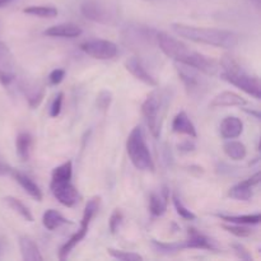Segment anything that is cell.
Instances as JSON below:
<instances>
[{"label": "cell", "instance_id": "484cf974", "mask_svg": "<svg viewBox=\"0 0 261 261\" xmlns=\"http://www.w3.org/2000/svg\"><path fill=\"white\" fill-rule=\"evenodd\" d=\"M223 150L228 158L233 161H241L246 157L247 149L245 147L244 143L239 142V140L229 139L224 143Z\"/></svg>", "mask_w": 261, "mask_h": 261}, {"label": "cell", "instance_id": "1f68e13d", "mask_svg": "<svg viewBox=\"0 0 261 261\" xmlns=\"http://www.w3.org/2000/svg\"><path fill=\"white\" fill-rule=\"evenodd\" d=\"M223 228L226 229L227 232H229L231 234H233V236L241 237V239H244V237H250L254 233V231H252L251 228H249V227L245 226V224L231 223V226L223 224Z\"/></svg>", "mask_w": 261, "mask_h": 261}, {"label": "cell", "instance_id": "7402d4cb", "mask_svg": "<svg viewBox=\"0 0 261 261\" xmlns=\"http://www.w3.org/2000/svg\"><path fill=\"white\" fill-rule=\"evenodd\" d=\"M19 249L22 254V259L24 261H42L43 256L40 249L32 239L27 236H22L19 239Z\"/></svg>", "mask_w": 261, "mask_h": 261}, {"label": "cell", "instance_id": "9c48e42d", "mask_svg": "<svg viewBox=\"0 0 261 261\" xmlns=\"http://www.w3.org/2000/svg\"><path fill=\"white\" fill-rule=\"evenodd\" d=\"M17 78V65L14 56L7 43L0 41V84L9 87Z\"/></svg>", "mask_w": 261, "mask_h": 261}, {"label": "cell", "instance_id": "8fae6325", "mask_svg": "<svg viewBox=\"0 0 261 261\" xmlns=\"http://www.w3.org/2000/svg\"><path fill=\"white\" fill-rule=\"evenodd\" d=\"M260 182V172H256L249 177L247 180L241 181L232 186L228 191L229 198L234 199L239 201H249L254 196V188L259 185Z\"/></svg>", "mask_w": 261, "mask_h": 261}, {"label": "cell", "instance_id": "6da1fadb", "mask_svg": "<svg viewBox=\"0 0 261 261\" xmlns=\"http://www.w3.org/2000/svg\"><path fill=\"white\" fill-rule=\"evenodd\" d=\"M155 42L167 58L172 59L176 63L191 66L205 75H216L218 73V64L213 59L191 50L189 46L178 41L176 37L166 32H155Z\"/></svg>", "mask_w": 261, "mask_h": 261}, {"label": "cell", "instance_id": "ba28073f", "mask_svg": "<svg viewBox=\"0 0 261 261\" xmlns=\"http://www.w3.org/2000/svg\"><path fill=\"white\" fill-rule=\"evenodd\" d=\"M81 50L87 55L98 60H109L119 53L116 43L109 40H88L81 43Z\"/></svg>", "mask_w": 261, "mask_h": 261}, {"label": "cell", "instance_id": "30bf717a", "mask_svg": "<svg viewBox=\"0 0 261 261\" xmlns=\"http://www.w3.org/2000/svg\"><path fill=\"white\" fill-rule=\"evenodd\" d=\"M176 70H177L178 76H180L181 82L184 83L190 96H196L205 88V82L200 78V75H199L200 71H198L196 69L177 63L176 64Z\"/></svg>", "mask_w": 261, "mask_h": 261}, {"label": "cell", "instance_id": "7bdbcfd3", "mask_svg": "<svg viewBox=\"0 0 261 261\" xmlns=\"http://www.w3.org/2000/svg\"><path fill=\"white\" fill-rule=\"evenodd\" d=\"M250 2L255 3V5H256V7H259V4H260V0H250Z\"/></svg>", "mask_w": 261, "mask_h": 261}, {"label": "cell", "instance_id": "44dd1931", "mask_svg": "<svg viewBox=\"0 0 261 261\" xmlns=\"http://www.w3.org/2000/svg\"><path fill=\"white\" fill-rule=\"evenodd\" d=\"M172 130L176 134L188 135V137L193 138V139H195L198 137L195 125L193 124V121H191L190 117L188 116V114L185 111H180L173 117Z\"/></svg>", "mask_w": 261, "mask_h": 261}, {"label": "cell", "instance_id": "277c9868", "mask_svg": "<svg viewBox=\"0 0 261 261\" xmlns=\"http://www.w3.org/2000/svg\"><path fill=\"white\" fill-rule=\"evenodd\" d=\"M221 78L227 83L237 87L254 98H261L260 81L256 75L247 73L232 56H224L221 60Z\"/></svg>", "mask_w": 261, "mask_h": 261}, {"label": "cell", "instance_id": "4fadbf2b", "mask_svg": "<svg viewBox=\"0 0 261 261\" xmlns=\"http://www.w3.org/2000/svg\"><path fill=\"white\" fill-rule=\"evenodd\" d=\"M125 68H126V70L129 71L133 76H135V78H137L138 81L142 82V83L147 84V86L149 87L158 86V82L155 81L154 76L145 69V66L143 65L140 59L137 58V56H132V58L127 59V60L125 61Z\"/></svg>", "mask_w": 261, "mask_h": 261}, {"label": "cell", "instance_id": "f1b7e54d", "mask_svg": "<svg viewBox=\"0 0 261 261\" xmlns=\"http://www.w3.org/2000/svg\"><path fill=\"white\" fill-rule=\"evenodd\" d=\"M152 245L154 247V250L160 254L163 255H172L177 254V252H181L182 250H185V245H184V241L181 242H161L155 241V240H152Z\"/></svg>", "mask_w": 261, "mask_h": 261}, {"label": "cell", "instance_id": "603a6c76", "mask_svg": "<svg viewBox=\"0 0 261 261\" xmlns=\"http://www.w3.org/2000/svg\"><path fill=\"white\" fill-rule=\"evenodd\" d=\"M69 223H70V222H69L60 212L55 211V209H47L42 216V224L46 229H48V231H55V229L60 228V227Z\"/></svg>", "mask_w": 261, "mask_h": 261}, {"label": "cell", "instance_id": "e0dca14e", "mask_svg": "<svg viewBox=\"0 0 261 261\" xmlns=\"http://www.w3.org/2000/svg\"><path fill=\"white\" fill-rule=\"evenodd\" d=\"M83 33L82 28L75 23H60L53 27H48L43 31V35L48 37H63V38H75Z\"/></svg>", "mask_w": 261, "mask_h": 261}, {"label": "cell", "instance_id": "4316f807", "mask_svg": "<svg viewBox=\"0 0 261 261\" xmlns=\"http://www.w3.org/2000/svg\"><path fill=\"white\" fill-rule=\"evenodd\" d=\"M3 201H4V203L7 204V205L9 206L12 211H14L15 213L19 214V216L22 217L24 221H27V222L35 221V218H33V216H32V213H31L30 209H28L27 206H25L24 204L19 200V199L14 198V196H5V198L3 199Z\"/></svg>", "mask_w": 261, "mask_h": 261}, {"label": "cell", "instance_id": "d6986e66", "mask_svg": "<svg viewBox=\"0 0 261 261\" xmlns=\"http://www.w3.org/2000/svg\"><path fill=\"white\" fill-rule=\"evenodd\" d=\"M247 103L246 99L244 98L240 94L234 93L231 91H224L221 92L219 94H217L212 102L209 103V106L212 109H218V107H233V106H245Z\"/></svg>", "mask_w": 261, "mask_h": 261}, {"label": "cell", "instance_id": "52a82bcc", "mask_svg": "<svg viewBox=\"0 0 261 261\" xmlns=\"http://www.w3.org/2000/svg\"><path fill=\"white\" fill-rule=\"evenodd\" d=\"M99 203H101V199L99 196H93L91 200H88V203L86 204V208H84L83 212V218H82L81 222V228H79L78 232L73 234L63 246L59 250V259L65 260L66 257L69 256L71 251H73L74 247L87 236L89 229V224H91L92 219L94 218V216L97 214L99 209Z\"/></svg>", "mask_w": 261, "mask_h": 261}, {"label": "cell", "instance_id": "ac0fdd59", "mask_svg": "<svg viewBox=\"0 0 261 261\" xmlns=\"http://www.w3.org/2000/svg\"><path fill=\"white\" fill-rule=\"evenodd\" d=\"M20 87H22V91L28 102V106L31 109H37L45 97V88L36 82L27 81L23 82Z\"/></svg>", "mask_w": 261, "mask_h": 261}, {"label": "cell", "instance_id": "60d3db41", "mask_svg": "<svg viewBox=\"0 0 261 261\" xmlns=\"http://www.w3.org/2000/svg\"><path fill=\"white\" fill-rule=\"evenodd\" d=\"M4 250H5V241L4 239L0 236V257H2V255L4 254Z\"/></svg>", "mask_w": 261, "mask_h": 261}, {"label": "cell", "instance_id": "f546056e", "mask_svg": "<svg viewBox=\"0 0 261 261\" xmlns=\"http://www.w3.org/2000/svg\"><path fill=\"white\" fill-rule=\"evenodd\" d=\"M172 203H173V206H175L176 212H177V214L181 217V218L186 219V221H195L196 219L195 214H194L193 212H191L190 209L182 203V200H181L176 194H172Z\"/></svg>", "mask_w": 261, "mask_h": 261}, {"label": "cell", "instance_id": "8d00e7d4", "mask_svg": "<svg viewBox=\"0 0 261 261\" xmlns=\"http://www.w3.org/2000/svg\"><path fill=\"white\" fill-rule=\"evenodd\" d=\"M65 78V70L64 69H54L50 74H48V83L51 86H58Z\"/></svg>", "mask_w": 261, "mask_h": 261}, {"label": "cell", "instance_id": "74e56055", "mask_svg": "<svg viewBox=\"0 0 261 261\" xmlns=\"http://www.w3.org/2000/svg\"><path fill=\"white\" fill-rule=\"evenodd\" d=\"M178 148H180L181 152H191V150H194V148H195V145H194L193 142H190V140H185V142L181 143L180 145H178Z\"/></svg>", "mask_w": 261, "mask_h": 261}, {"label": "cell", "instance_id": "3957f363", "mask_svg": "<svg viewBox=\"0 0 261 261\" xmlns=\"http://www.w3.org/2000/svg\"><path fill=\"white\" fill-rule=\"evenodd\" d=\"M73 178V162L66 161L55 167L51 173L50 190L56 200L64 206L73 208L81 200V194L71 182Z\"/></svg>", "mask_w": 261, "mask_h": 261}, {"label": "cell", "instance_id": "7a4b0ae2", "mask_svg": "<svg viewBox=\"0 0 261 261\" xmlns=\"http://www.w3.org/2000/svg\"><path fill=\"white\" fill-rule=\"evenodd\" d=\"M172 30L180 37L196 43L211 45L221 48H233L239 45V36L232 31L195 27V25H189L185 23H173Z\"/></svg>", "mask_w": 261, "mask_h": 261}, {"label": "cell", "instance_id": "4dcf8cb0", "mask_svg": "<svg viewBox=\"0 0 261 261\" xmlns=\"http://www.w3.org/2000/svg\"><path fill=\"white\" fill-rule=\"evenodd\" d=\"M110 256H112L114 259L120 260V261H139L143 260V256L139 254H135V252H129L124 251V250H115V249H107Z\"/></svg>", "mask_w": 261, "mask_h": 261}, {"label": "cell", "instance_id": "7c38bea8", "mask_svg": "<svg viewBox=\"0 0 261 261\" xmlns=\"http://www.w3.org/2000/svg\"><path fill=\"white\" fill-rule=\"evenodd\" d=\"M81 13L83 14V17L92 22L101 23V24L110 23L109 12L98 0H84L81 4Z\"/></svg>", "mask_w": 261, "mask_h": 261}, {"label": "cell", "instance_id": "5bb4252c", "mask_svg": "<svg viewBox=\"0 0 261 261\" xmlns=\"http://www.w3.org/2000/svg\"><path fill=\"white\" fill-rule=\"evenodd\" d=\"M184 245H185V249L217 251V246L214 245V242L208 236H205L195 228H189L188 239L184 241Z\"/></svg>", "mask_w": 261, "mask_h": 261}, {"label": "cell", "instance_id": "d6a6232c", "mask_svg": "<svg viewBox=\"0 0 261 261\" xmlns=\"http://www.w3.org/2000/svg\"><path fill=\"white\" fill-rule=\"evenodd\" d=\"M122 221H124V214H122V212L120 211V209H115V211L112 212L109 221L110 232H111L112 234L117 233V231H119L120 227H121Z\"/></svg>", "mask_w": 261, "mask_h": 261}, {"label": "cell", "instance_id": "b9f144b4", "mask_svg": "<svg viewBox=\"0 0 261 261\" xmlns=\"http://www.w3.org/2000/svg\"><path fill=\"white\" fill-rule=\"evenodd\" d=\"M15 2V0H0V8H4L7 7V5H9L10 3Z\"/></svg>", "mask_w": 261, "mask_h": 261}, {"label": "cell", "instance_id": "5b68a950", "mask_svg": "<svg viewBox=\"0 0 261 261\" xmlns=\"http://www.w3.org/2000/svg\"><path fill=\"white\" fill-rule=\"evenodd\" d=\"M126 152L135 168L145 172H154V161L145 140L144 132L140 126H135L127 137Z\"/></svg>", "mask_w": 261, "mask_h": 261}, {"label": "cell", "instance_id": "ab89813d", "mask_svg": "<svg viewBox=\"0 0 261 261\" xmlns=\"http://www.w3.org/2000/svg\"><path fill=\"white\" fill-rule=\"evenodd\" d=\"M245 112L249 115H251V116H254L256 120H260V112L259 111H255V110H246L245 109Z\"/></svg>", "mask_w": 261, "mask_h": 261}, {"label": "cell", "instance_id": "d590c367", "mask_svg": "<svg viewBox=\"0 0 261 261\" xmlns=\"http://www.w3.org/2000/svg\"><path fill=\"white\" fill-rule=\"evenodd\" d=\"M232 249H233L234 254L237 255V257L245 261H251L252 255L250 254L249 250L244 246L242 244H232Z\"/></svg>", "mask_w": 261, "mask_h": 261}, {"label": "cell", "instance_id": "836d02e7", "mask_svg": "<svg viewBox=\"0 0 261 261\" xmlns=\"http://www.w3.org/2000/svg\"><path fill=\"white\" fill-rule=\"evenodd\" d=\"M63 102H64V93L59 92L56 97L54 98L53 103L50 106V116L51 117H58L61 114V109H63Z\"/></svg>", "mask_w": 261, "mask_h": 261}, {"label": "cell", "instance_id": "e575fe53", "mask_svg": "<svg viewBox=\"0 0 261 261\" xmlns=\"http://www.w3.org/2000/svg\"><path fill=\"white\" fill-rule=\"evenodd\" d=\"M111 102L112 94L111 92L109 91H102L101 93L98 94V97H97V106H98V109L103 110V111H106V110L111 106Z\"/></svg>", "mask_w": 261, "mask_h": 261}, {"label": "cell", "instance_id": "2e32d148", "mask_svg": "<svg viewBox=\"0 0 261 261\" xmlns=\"http://www.w3.org/2000/svg\"><path fill=\"white\" fill-rule=\"evenodd\" d=\"M10 175L13 176V178L19 184L20 188H22L23 190L31 196V198L35 199L36 201H42V198H43L42 191H41L40 186H38L37 184L30 177V176H27L25 173L20 172V171H17V170H12Z\"/></svg>", "mask_w": 261, "mask_h": 261}, {"label": "cell", "instance_id": "ffe728a7", "mask_svg": "<svg viewBox=\"0 0 261 261\" xmlns=\"http://www.w3.org/2000/svg\"><path fill=\"white\" fill-rule=\"evenodd\" d=\"M244 132V122L236 116H228L223 119L219 126V133L223 139H236Z\"/></svg>", "mask_w": 261, "mask_h": 261}, {"label": "cell", "instance_id": "f35d334b", "mask_svg": "<svg viewBox=\"0 0 261 261\" xmlns=\"http://www.w3.org/2000/svg\"><path fill=\"white\" fill-rule=\"evenodd\" d=\"M13 168H10L9 166L5 165V163H3L2 161H0V176H7V175H10V172H12Z\"/></svg>", "mask_w": 261, "mask_h": 261}, {"label": "cell", "instance_id": "8992f818", "mask_svg": "<svg viewBox=\"0 0 261 261\" xmlns=\"http://www.w3.org/2000/svg\"><path fill=\"white\" fill-rule=\"evenodd\" d=\"M166 112V97L163 92L154 91L145 98L142 105V114L144 116L149 132L154 138L161 135L163 117Z\"/></svg>", "mask_w": 261, "mask_h": 261}, {"label": "cell", "instance_id": "9a60e30c", "mask_svg": "<svg viewBox=\"0 0 261 261\" xmlns=\"http://www.w3.org/2000/svg\"><path fill=\"white\" fill-rule=\"evenodd\" d=\"M170 200V189L162 186L158 191H153L149 195V212L153 217H162L167 212Z\"/></svg>", "mask_w": 261, "mask_h": 261}, {"label": "cell", "instance_id": "cb8c5ba5", "mask_svg": "<svg viewBox=\"0 0 261 261\" xmlns=\"http://www.w3.org/2000/svg\"><path fill=\"white\" fill-rule=\"evenodd\" d=\"M32 135L27 132H22L17 135V139H15V148H17L18 157L20 158V161L23 162H27L30 160L31 149H32Z\"/></svg>", "mask_w": 261, "mask_h": 261}, {"label": "cell", "instance_id": "d4e9b609", "mask_svg": "<svg viewBox=\"0 0 261 261\" xmlns=\"http://www.w3.org/2000/svg\"><path fill=\"white\" fill-rule=\"evenodd\" d=\"M219 219L226 221L228 223H236V224H245V226H257L261 222V214H245V216H229V214H216Z\"/></svg>", "mask_w": 261, "mask_h": 261}, {"label": "cell", "instance_id": "83f0119b", "mask_svg": "<svg viewBox=\"0 0 261 261\" xmlns=\"http://www.w3.org/2000/svg\"><path fill=\"white\" fill-rule=\"evenodd\" d=\"M23 13L40 18H55L59 14L58 9L53 5H32V7L24 8Z\"/></svg>", "mask_w": 261, "mask_h": 261}]
</instances>
